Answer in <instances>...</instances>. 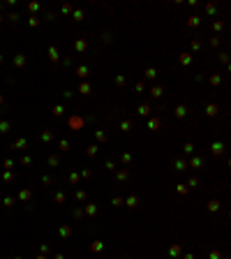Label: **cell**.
Masks as SVG:
<instances>
[{"mask_svg":"<svg viewBox=\"0 0 231 259\" xmlns=\"http://www.w3.org/2000/svg\"><path fill=\"white\" fill-rule=\"evenodd\" d=\"M97 139H100V141H106V134H104V132L100 130V132H97Z\"/></svg>","mask_w":231,"mask_h":259,"instance_id":"38","label":"cell"},{"mask_svg":"<svg viewBox=\"0 0 231 259\" xmlns=\"http://www.w3.org/2000/svg\"><path fill=\"white\" fill-rule=\"evenodd\" d=\"M160 125H162V120H160V118H150V123H148V130H157Z\"/></svg>","mask_w":231,"mask_h":259,"instance_id":"8","label":"cell"},{"mask_svg":"<svg viewBox=\"0 0 231 259\" xmlns=\"http://www.w3.org/2000/svg\"><path fill=\"white\" fill-rule=\"evenodd\" d=\"M183 150H185V153H192V150H194V143H192V141H187V143L183 146Z\"/></svg>","mask_w":231,"mask_h":259,"instance_id":"22","label":"cell"},{"mask_svg":"<svg viewBox=\"0 0 231 259\" xmlns=\"http://www.w3.org/2000/svg\"><path fill=\"white\" fill-rule=\"evenodd\" d=\"M49 53H51V58H53V60H58V51H56V49H49Z\"/></svg>","mask_w":231,"mask_h":259,"instance_id":"36","label":"cell"},{"mask_svg":"<svg viewBox=\"0 0 231 259\" xmlns=\"http://www.w3.org/2000/svg\"><path fill=\"white\" fill-rule=\"evenodd\" d=\"M222 26H224V23H222V21H215V23H213V28H215V30H217V33H219V30H222Z\"/></svg>","mask_w":231,"mask_h":259,"instance_id":"31","label":"cell"},{"mask_svg":"<svg viewBox=\"0 0 231 259\" xmlns=\"http://www.w3.org/2000/svg\"><path fill=\"white\" fill-rule=\"evenodd\" d=\"M81 93H83V95H90V86H88V83H81Z\"/></svg>","mask_w":231,"mask_h":259,"instance_id":"25","label":"cell"},{"mask_svg":"<svg viewBox=\"0 0 231 259\" xmlns=\"http://www.w3.org/2000/svg\"><path fill=\"white\" fill-rule=\"evenodd\" d=\"M180 63H183V65H190V63H192V56H190V53H183V56H180Z\"/></svg>","mask_w":231,"mask_h":259,"instance_id":"16","label":"cell"},{"mask_svg":"<svg viewBox=\"0 0 231 259\" xmlns=\"http://www.w3.org/2000/svg\"><path fill=\"white\" fill-rule=\"evenodd\" d=\"M62 111H65L62 107H56V109H53V114H56V116H62Z\"/></svg>","mask_w":231,"mask_h":259,"instance_id":"37","label":"cell"},{"mask_svg":"<svg viewBox=\"0 0 231 259\" xmlns=\"http://www.w3.org/2000/svg\"><path fill=\"white\" fill-rule=\"evenodd\" d=\"M208 211H210V213L219 211V204H217V201H208Z\"/></svg>","mask_w":231,"mask_h":259,"instance_id":"19","label":"cell"},{"mask_svg":"<svg viewBox=\"0 0 231 259\" xmlns=\"http://www.w3.org/2000/svg\"><path fill=\"white\" fill-rule=\"evenodd\" d=\"M125 206H129V208L139 206V197H134V194H132V197H127V199H125Z\"/></svg>","mask_w":231,"mask_h":259,"instance_id":"5","label":"cell"},{"mask_svg":"<svg viewBox=\"0 0 231 259\" xmlns=\"http://www.w3.org/2000/svg\"><path fill=\"white\" fill-rule=\"evenodd\" d=\"M199 23H201V19H199V16H190V21H187V26H192V28H194V26H199Z\"/></svg>","mask_w":231,"mask_h":259,"instance_id":"15","label":"cell"},{"mask_svg":"<svg viewBox=\"0 0 231 259\" xmlns=\"http://www.w3.org/2000/svg\"><path fill=\"white\" fill-rule=\"evenodd\" d=\"M210 259H222V252H217V250H213V252H210Z\"/></svg>","mask_w":231,"mask_h":259,"instance_id":"30","label":"cell"},{"mask_svg":"<svg viewBox=\"0 0 231 259\" xmlns=\"http://www.w3.org/2000/svg\"><path fill=\"white\" fill-rule=\"evenodd\" d=\"M76 74H79V76H81V79H86V76H88V74H90V72H88V67H86V65H81V67H79V69H76Z\"/></svg>","mask_w":231,"mask_h":259,"instance_id":"10","label":"cell"},{"mask_svg":"<svg viewBox=\"0 0 231 259\" xmlns=\"http://www.w3.org/2000/svg\"><path fill=\"white\" fill-rule=\"evenodd\" d=\"M143 76H146V79H155V76H157V69H155V67H148V69L143 72Z\"/></svg>","mask_w":231,"mask_h":259,"instance_id":"7","label":"cell"},{"mask_svg":"<svg viewBox=\"0 0 231 259\" xmlns=\"http://www.w3.org/2000/svg\"><path fill=\"white\" fill-rule=\"evenodd\" d=\"M201 164H203V160H201V157H192V160H190V167H194V169H199Z\"/></svg>","mask_w":231,"mask_h":259,"instance_id":"11","label":"cell"},{"mask_svg":"<svg viewBox=\"0 0 231 259\" xmlns=\"http://www.w3.org/2000/svg\"><path fill=\"white\" fill-rule=\"evenodd\" d=\"M69 234H72L69 227H62V229H60V236H69Z\"/></svg>","mask_w":231,"mask_h":259,"instance_id":"29","label":"cell"},{"mask_svg":"<svg viewBox=\"0 0 231 259\" xmlns=\"http://www.w3.org/2000/svg\"><path fill=\"white\" fill-rule=\"evenodd\" d=\"M150 95H152V97H162V95H164V88H162V86H152Z\"/></svg>","mask_w":231,"mask_h":259,"instance_id":"2","label":"cell"},{"mask_svg":"<svg viewBox=\"0 0 231 259\" xmlns=\"http://www.w3.org/2000/svg\"><path fill=\"white\" fill-rule=\"evenodd\" d=\"M120 160H123V164H129V162H132V155H129V153H123Z\"/></svg>","mask_w":231,"mask_h":259,"instance_id":"23","label":"cell"},{"mask_svg":"<svg viewBox=\"0 0 231 259\" xmlns=\"http://www.w3.org/2000/svg\"><path fill=\"white\" fill-rule=\"evenodd\" d=\"M210 83H213V86H219V83H222V76H219V74H213V76H210Z\"/></svg>","mask_w":231,"mask_h":259,"instance_id":"17","label":"cell"},{"mask_svg":"<svg viewBox=\"0 0 231 259\" xmlns=\"http://www.w3.org/2000/svg\"><path fill=\"white\" fill-rule=\"evenodd\" d=\"M86 213H88V215H95V213H97V206H95V204H88V206H86Z\"/></svg>","mask_w":231,"mask_h":259,"instance_id":"20","label":"cell"},{"mask_svg":"<svg viewBox=\"0 0 231 259\" xmlns=\"http://www.w3.org/2000/svg\"><path fill=\"white\" fill-rule=\"evenodd\" d=\"M69 125H72L74 130H79V127L83 125V120H81V118H72V120H69Z\"/></svg>","mask_w":231,"mask_h":259,"instance_id":"12","label":"cell"},{"mask_svg":"<svg viewBox=\"0 0 231 259\" xmlns=\"http://www.w3.org/2000/svg\"><path fill=\"white\" fill-rule=\"evenodd\" d=\"M116 86H125V76H123V74L116 76Z\"/></svg>","mask_w":231,"mask_h":259,"instance_id":"26","label":"cell"},{"mask_svg":"<svg viewBox=\"0 0 231 259\" xmlns=\"http://www.w3.org/2000/svg\"><path fill=\"white\" fill-rule=\"evenodd\" d=\"M169 254H171V257H180V245H178V243L171 245V247H169Z\"/></svg>","mask_w":231,"mask_h":259,"instance_id":"9","label":"cell"},{"mask_svg":"<svg viewBox=\"0 0 231 259\" xmlns=\"http://www.w3.org/2000/svg\"><path fill=\"white\" fill-rule=\"evenodd\" d=\"M120 130H123V132H129V130H132V123H129V120H123V123H120Z\"/></svg>","mask_w":231,"mask_h":259,"instance_id":"18","label":"cell"},{"mask_svg":"<svg viewBox=\"0 0 231 259\" xmlns=\"http://www.w3.org/2000/svg\"><path fill=\"white\" fill-rule=\"evenodd\" d=\"M173 114H176L178 118H185V116H187V107H183V104H180V107H176V111H173Z\"/></svg>","mask_w":231,"mask_h":259,"instance_id":"6","label":"cell"},{"mask_svg":"<svg viewBox=\"0 0 231 259\" xmlns=\"http://www.w3.org/2000/svg\"><path fill=\"white\" fill-rule=\"evenodd\" d=\"M90 247H93V252H100V250L104 247V243H100V241H95V243H93Z\"/></svg>","mask_w":231,"mask_h":259,"instance_id":"21","label":"cell"},{"mask_svg":"<svg viewBox=\"0 0 231 259\" xmlns=\"http://www.w3.org/2000/svg\"><path fill=\"white\" fill-rule=\"evenodd\" d=\"M176 169H178V171H185V169H187V162H185V160H176Z\"/></svg>","mask_w":231,"mask_h":259,"instance_id":"13","label":"cell"},{"mask_svg":"<svg viewBox=\"0 0 231 259\" xmlns=\"http://www.w3.org/2000/svg\"><path fill=\"white\" fill-rule=\"evenodd\" d=\"M206 116L215 118V116H217V104H208V107H206Z\"/></svg>","mask_w":231,"mask_h":259,"instance_id":"4","label":"cell"},{"mask_svg":"<svg viewBox=\"0 0 231 259\" xmlns=\"http://www.w3.org/2000/svg\"><path fill=\"white\" fill-rule=\"evenodd\" d=\"M196 183H199L196 178H190V181H187V188H196Z\"/></svg>","mask_w":231,"mask_h":259,"instance_id":"33","label":"cell"},{"mask_svg":"<svg viewBox=\"0 0 231 259\" xmlns=\"http://www.w3.org/2000/svg\"><path fill=\"white\" fill-rule=\"evenodd\" d=\"M127 178H129L127 171H118V174H116V181H127Z\"/></svg>","mask_w":231,"mask_h":259,"instance_id":"14","label":"cell"},{"mask_svg":"<svg viewBox=\"0 0 231 259\" xmlns=\"http://www.w3.org/2000/svg\"><path fill=\"white\" fill-rule=\"evenodd\" d=\"M76 49L83 51V49H86V39H79V42H76Z\"/></svg>","mask_w":231,"mask_h":259,"instance_id":"28","label":"cell"},{"mask_svg":"<svg viewBox=\"0 0 231 259\" xmlns=\"http://www.w3.org/2000/svg\"><path fill=\"white\" fill-rule=\"evenodd\" d=\"M113 206H125V199L123 197H113Z\"/></svg>","mask_w":231,"mask_h":259,"instance_id":"24","label":"cell"},{"mask_svg":"<svg viewBox=\"0 0 231 259\" xmlns=\"http://www.w3.org/2000/svg\"><path fill=\"white\" fill-rule=\"evenodd\" d=\"M72 12V5H62V14H69Z\"/></svg>","mask_w":231,"mask_h":259,"instance_id":"34","label":"cell"},{"mask_svg":"<svg viewBox=\"0 0 231 259\" xmlns=\"http://www.w3.org/2000/svg\"><path fill=\"white\" fill-rule=\"evenodd\" d=\"M136 114H139V116H143V118H146V116H150V107H148V104H141V107H139V109H136Z\"/></svg>","mask_w":231,"mask_h":259,"instance_id":"3","label":"cell"},{"mask_svg":"<svg viewBox=\"0 0 231 259\" xmlns=\"http://www.w3.org/2000/svg\"><path fill=\"white\" fill-rule=\"evenodd\" d=\"M88 155H90V157L97 155V146H90V148H88Z\"/></svg>","mask_w":231,"mask_h":259,"instance_id":"32","label":"cell"},{"mask_svg":"<svg viewBox=\"0 0 231 259\" xmlns=\"http://www.w3.org/2000/svg\"><path fill=\"white\" fill-rule=\"evenodd\" d=\"M192 49H194V51H196V49H201V42H199V39H194V42H192Z\"/></svg>","mask_w":231,"mask_h":259,"instance_id":"35","label":"cell"},{"mask_svg":"<svg viewBox=\"0 0 231 259\" xmlns=\"http://www.w3.org/2000/svg\"><path fill=\"white\" fill-rule=\"evenodd\" d=\"M185 259H194V254H185Z\"/></svg>","mask_w":231,"mask_h":259,"instance_id":"39","label":"cell"},{"mask_svg":"<svg viewBox=\"0 0 231 259\" xmlns=\"http://www.w3.org/2000/svg\"><path fill=\"white\" fill-rule=\"evenodd\" d=\"M176 190H178V194H187V190H190V188H187V185H178Z\"/></svg>","mask_w":231,"mask_h":259,"instance_id":"27","label":"cell"},{"mask_svg":"<svg viewBox=\"0 0 231 259\" xmlns=\"http://www.w3.org/2000/svg\"><path fill=\"white\" fill-rule=\"evenodd\" d=\"M210 153H213V155H222V153H224V143H219V141H215V143L210 146Z\"/></svg>","mask_w":231,"mask_h":259,"instance_id":"1","label":"cell"}]
</instances>
